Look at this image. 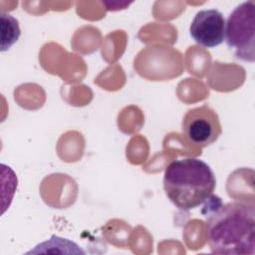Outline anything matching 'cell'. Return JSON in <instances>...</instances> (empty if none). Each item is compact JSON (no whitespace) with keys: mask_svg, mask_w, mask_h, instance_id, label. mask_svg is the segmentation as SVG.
Returning <instances> with one entry per match:
<instances>
[{"mask_svg":"<svg viewBox=\"0 0 255 255\" xmlns=\"http://www.w3.org/2000/svg\"><path fill=\"white\" fill-rule=\"evenodd\" d=\"M206 213V236L215 254L253 255L255 251V208L253 203L222 204L212 196Z\"/></svg>","mask_w":255,"mask_h":255,"instance_id":"6da1fadb","label":"cell"},{"mask_svg":"<svg viewBox=\"0 0 255 255\" xmlns=\"http://www.w3.org/2000/svg\"><path fill=\"white\" fill-rule=\"evenodd\" d=\"M215 185L216 179L211 167L198 158L175 159L164 170L165 194L175 207L183 211L209 201Z\"/></svg>","mask_w":255,"mask_h":255,"instance_id":"7a4b0ae2","label":"cell"},{"mask_svg":"<svg viewBox=\"0 0 255 255\" xmlns=\"http://www.w3.org/2000/svg\"><path fill=\"white\" fill-rule=\"evenodd\" d=\"M237 59L254 62L255 2L245 1L234 8L225 22V39Z\"/></svg>","mask_w":255,"mask_h":255,"instance_id":"3957f363","label":"cell"},{"mask_svg":"<svg viewBox=\"0 0 255 255\" xmlns=\"http://www.w3.org/2000/svg\"><path fill=\"white\" fill-rule=\"evenodd\" d=\"M182 130L190 143L206 147L217 140L222 128L216 112L203 105L186 112L182 120Z\"/></svg>","mask_w":255,"mask_h":255,"instance_id":"277c9868","label":"cell"},{"mask_svg":"<svg viewBox=\"0 0 255 255\" xmlns=\"http://www.w3.org/2000/svg\"><path fill=\"white\" fill-rule=\"evenodd\" d=\"M225 19L216 9L197 12L190 24L189 32L192 39L200 46L214 48L225 39Z\"/></svg>","mask_w":255,"mask_h":255,"instance_id":"5b68a950","label":"cell"},{"mask_svg":"<svg viewBox=\"0 0 255 255\" xmlns=\"http://www.w3.org/2000/svg\"><path fill=\"white\" fill-rule=\"evenodd\" d=\"M1 28H2V43L1 51L8 50L13 44H15L20 35V27L18 20L9 14L1 13Z\"/></svg>","mask_w":255,"mask_h":255,"instance_id":"8992f818","label":"cell"}]
</instances>
